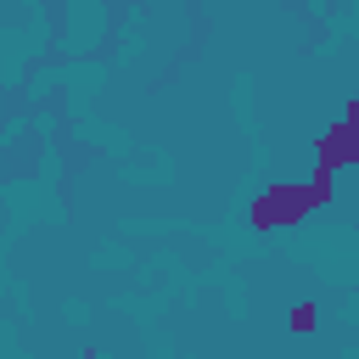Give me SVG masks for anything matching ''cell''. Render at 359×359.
I'll return each instance as SVG.
<instances>
[{
  "label": "cell",
  "instance_id": "cell-1",
  "mask_svg": "<svg viewBox=\"0 0 359 359\" xmlns=\"http://www.w3.org/2000/svg\"><path fill=\"white\" fill-rule=\"evenodd\" d=\"M331 196H337V174L314 163V180H269V185L252 196L247 224L264 230V236H269V230H292V224H303L314 208H325Z\"/></svg>",
  "mask_w": 359,
  "mask_h": 359
},
{
  "label": "cell",
  "instance_id": "cell-2",
  "mask_svg": "<svg viewBox=\"0 0 359 359\" xmlns=\"http://www.w3.org/2000/svg\"><path fill=\"white\" fill-rule=\"evenodd\" d=\"M314 157H320V168H331V174L359 168V118H353V112H342V118H337V123L320 135Z\"/></svg>",
  "mask_w": 359,
  "mask_h": 359
},
{
  "label": "cell",
  "instance_id": "cell-3",
  "mask_svg": "<svg viewBox=\"0 0 359 359\" xmlns=\"http://www.w3.org/2000/svg\"><path fill=\"white\" fill-rule=\"evenodd\" d=\"M286 325H292V331H297V337H303V331H314V303H309V297H303V303H297V309H292V320H286Z\"/></svg>",
  "mask_w": 359,
  "mask_h": 359
}]
</instances>
